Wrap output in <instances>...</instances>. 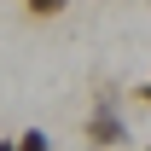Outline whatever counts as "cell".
Wrapping results in <instances>:
<instances>
[{
    "mask_svg": "<svg viewBox=\"0 0 151 151\" xmlns=\"http://www.w3.org/2000/svg\"><path fill=\"white\" fill-rule=\"evenodd\" d=\"M0 151H18V145H12V139H0Z\"/></svg>",
    "mask_w": 151,
    "mask_h": 151,
    "instance_id": "277c9868",
    "label": "cell"
},
{
    "mask_svg": "<svg viewBox=\"0 0 151 151\" xmlns=\"http://www.w3.org/2000/svg\"><path fill=\"white\" fill-rule=\"evenodd\" d=\"M12 145L18 151H52V134L47 128H23V134H12Z\"/></svg>",
    "mask_w": 151,
    "mask_h": 151,
    "instance_id": "3957f363",
    "label": "cell"
},
{
    "mask_svg": "<svg viewBox=\"0 0 151 151\" xmlns=\"http://www.w3.org/2000/svg\"><path fill=\"white\" fill-rule=\"evenodd\" d=\"M81 139L93 151H116V145H134L128 134V116H122V99L105 87V93H93V111L81 116Z\"/></svg>",
    "mask_w": 151,
    "mask_h": 151,
    "instance_id": "6da1fadb",
    "label": "cell"
},
{
    "mask_svg": "<svg viewBox=\"0 0 151 151\" xmlns=\"http://www.w3.org/2000/svg\"><path fill=\"white\" fill-rule=\"evenodd\" d=\"M23 12H29L35 23H52V18H64V12H70V0H23Z\"/></svg>",
    "mask_w": 151,
    "mask_h": 151,
    "instance_id": "7a4b0ae2",
    "label": "cell"
}]
</instances>
